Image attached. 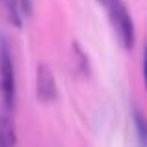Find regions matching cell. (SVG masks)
Segmentation results:
<instances>
[{"label":"cell","instance_id":"cell-3","mask_svg":"<svg viewBox=\"0 0 147 147\" xmlns=\"http://www.w3.org/2000/svg\"><path fill=\"white\" fill-rule=\"evenodd\" d=\"M36 91H37L39 100H43V102H50V100H54L58 97V86H56V80H54V75L43 63L37 65Z\"/></svg>","mask_w":147,"mask_h":147},{"label":"cell","instance_id":"cell-7","mask_svg":"<svg viewBox=\"0 0 147 147\" xmlns=\"http://www.w3.org/2000/svg\"><path fill=\"white\" fill-rule=\"evenodd\" d=\"M17 2H19V7H21L22 13L32 15V0H17Z\"/></svg>","mask_w":147,"mask_h":147},{"label":"cell","instance_id":"cell-2","mask_svg":"<svg viewBox=\"0 0 147 147\" xmlns=\"http://www.w3.org/2000/svg\"><path fill=\"white\" fill-rule=\"evenodd\" d=\"M0 88L6 108H13L17 100V80H15V65L9 47L6 43L0 47Z\"/></svg>","mask_w":147,"mask_h":147},{"label":"cell","instance_id":"cell-5","mask_svg":"<svg viewBox=\"0 0 147 147\" xmlns=\"http://www.w3.org/2000/svg\"><path fill=\"white\" fill-rule=\"evenodd\" d=\"M132 123L136 127V132H138V140H140L142 147L145 145V138H147V130H145V117L138 108H134L132 112Z\"/></svg>","mask_w":147,"mask_h":147},{"label":"cell","instance_id":"cell-4","mask_svg":"<svg viewBox=\"0 0 147 147\" xmlns=\"http://www.w3.org/2000/svg\"><path fill=\"white\" fill-rule=\"evenodd\" d=\"M0 147H17V130L7 114L0 115Z\"/></svg>","mask_w":147,"mask_h":147},{"label":"cell","instance_id":"cell-1","mask_svg":"<svg viewBox=\"0 0 147 147\" xmlns=\"http://www.w3.org/2000/svg\"><path fill=\"white\" fill-rule=\"evenodd\" d=\"M108 15H110V22L114 26L115 34H117L119 41L123 43L125 49H132L136 43V28H134V21L130 17L129 9H127L123 0H108L106 4Z\"/></svg>","mask_w":147,"mask_h":147},{"label":"cell","instance_id":"cell-6","mask_svg":"<svg viewBox=\"0 0 147 147\" xmlns=\"http://www.w3.org/2000/svg\"><path fill=\"white\" fill-rule=\"evenodd\" d=\"M7 7V17H9V22L15 26H21L22 24V19H21V7H19L17 0H7L6 2Z\"/></svg>","mask_w":147,"mask_h":147},{"label":"cell","instance_id":"cell-8","mask_svg":"<svg viewBox=\"0 0 147 147\" xmlns=\"http://www.w3.org/2000/svg\"><path fill=\"white\" fill-rule=\"evenodd\" d=\"M99 2H100V4H106V2H108V0H99Z\"/></svg>","mask_w":147,"mask_h":147}]
</instances>
